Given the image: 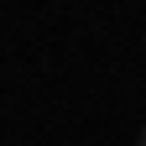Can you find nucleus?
<instances>
[{
    "instance_id": "obj_1",
    "label": "nucleus",
    "mask_w": 146,
    "mask_h": 146,
    "mask_svg": "<svg viewBox=\"0 0 146 146\" xmlns=\"http://www.w3.org/2000/svg\"><path fill=\"white\" fill-rule=\"evenodd\" d=\"M136 146H146V131H141V141H136Z\"/></svg>"
}]
</instances>
